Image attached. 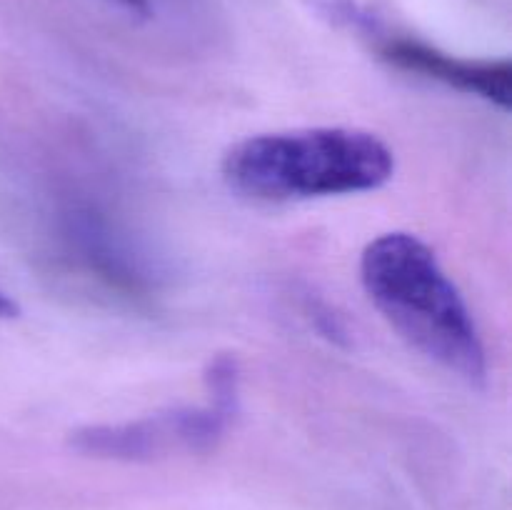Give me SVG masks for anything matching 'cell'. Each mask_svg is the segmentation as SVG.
Masks as SVG:
<instances>
[{
	"mask_svg": "<svg viewBox=\"0 0 512 510\" xmlns=\"http://www.w3.org/2000/svg\"><path fill=\"white\" fill-rule=\"evenodd\" d=\"M220 175L243 198L290 203L380 190L393 180L395 155L370 130L343 125L275 130L230 145Z\"/></svg>",
	"mask_w": 512,
	"mask_h": 510,
	"instance_id": "7a4b0ae2",
	"label": "cell"
},
{
	"mask_svg": "<svg viewBox=\"0 0 512 510\" xmlns=\"http://www.w3.org/2000/svg\"><path fill=\"white\" fill-rule=\"evenodd\" d=\"M205 388H208V403L225 413H238L240 403V368L233 355H215L205 370Z\"/></svg>",
	"mask_w": 512,
	"mask_h": 510,
	"instance_id": "5b68a950",
	"label": "cell"
},
{
	"mask_svg": "<svg viewBox=\"0 0 512 510\" xmlns=\"http://www.w3.org/2000/svg\"><path fill=\"white\" fill-rule=\"evenodd\" d=\"M383 58L390 65L423 78L438 80L448 88H458L468 95L488 100L508 110L512 100V63L503 60H468L455 58L420 40L400 38L383 45Z\"/></svg>",
	"mask_w": 512,
	"mask_h": 510,
	"instance_id": "277c9868",
	"label": "cell"
},
{
	"mask_svg": "<svg viewBox=\"0 0 512 510\" xmlns=\"http://www.w3.org/2000/svg\"><path fill=\"white\" fill-rule=\"evenodd\" d=\"M18 313H20L18 303H15V300L10 298V295L5 293V290H0V318H3V320L18 318Z\"/></svg>",
	"mask_w": 512,
	"mask_h": 510,
	"instance_id": "52a82bcc",
	"label": "cell"
},
{
	"mask_svg": "<svg viewBox=\"0 0 512 510\" xmlns=\"http://www.w3.org/2000/svg\"><path fill=\"white\" fill-rule=\"evenodd\" d=\"M360 283L395 333L468 385H485L488 353L438 255L413 233H383L360 255Z\"/></svg>",
	"mask_w": 512,
	"mask_h": 510,
	"instance_id": "6da1fadb",
	"label": "cell"
},
{
	"mask_svg": "<svg viewBox=\"0 0 512 510\" xmlns=\"http://www.w3.org/2000/svg\"><path fill=\"white\" fill-rule=\"evenodd\" d=\"M110 3H115L118 8H123L125 13L135 15V18H148L150 15L148 0H110Z\"/></svg>",
	"mask_w": 512,
	"mask_h": 510,
	"instance_id": "8992f818",
	"label": "cell"
},
{
	"mask_svg": "<svg viewBox=\"0 0 512 510\" xmlns=\"http://www.w3.org/2000/svg\"><path fill=\"white\" fill-rule=\"evenodd\" d=\"M235 415L213 403L173 408L125 423L88 425L75 430L70 445L78 453L105 460H153L170 453H205L220 443Z\"/></svg>",
	"mask_w": 512,
	"mask_h": 510,
	"instance_id": "3957f363",
	"label": "cell"
}]
</instances>
